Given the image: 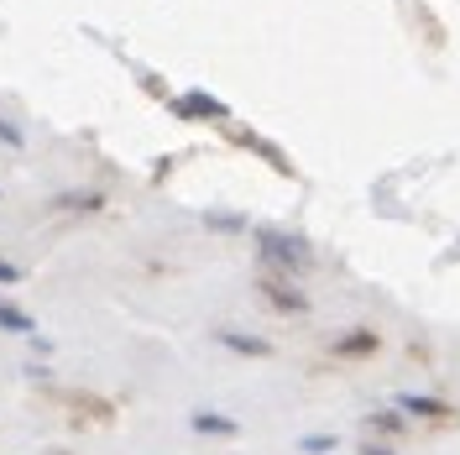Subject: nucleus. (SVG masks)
I'll return each mask as SVG.
<instances>
[{
	"instance_id": "obj_1",
	"label": "nucleus",
	"mask_w": 460,
	"mask_h": 455,
	"mask_svg": "<svg viewBox=\"0 0 460 455\" xmlns=\"http://www.w3.org/2000/svg\"><path fill=\"white\" fill-rule=\"evenodd\" d=\"M261 256L272 262V267H283V272H304L314 256H309V241H298V236H283V230H261Z\"/></svg>"
},
{
	"instance_id": "obj_2",
	"label": "nucleus",
	"mask_w": 460,
	"mask_h": 455,
	"mask_svg": "<svg viewBox=\"0 0 460 455\" xmlns=\"http://www.w3.org/2000/svg\"><path fill=\"white\" fill-rule=\"evenodd\" d=\"M398 408H402V414H413V419H445V414H450V403L424 398V393H402Z\"/></svg>"
},
{
	"instance_id": "obj_3",
	"label": "nucleus",
	"mask_w": 460,
	"mask_h": 455,
	"mask_svg": "<svg viewBox=\"0 0 460 455\" xmlns=\"http://www.w3.org/2000/svg\"><path fill=\"white\" fill-rule=\"evenodd\" d=\"M220 345L235 351V356H272V345L261 341V335H235V330H220Z\"/></svg>"
},
{
	"instance_id": "obj_4",
	"label": "nucleus",
	"mask_w": 460,
	"mask_h": 455,
	"mask_svg": "<svg viewBox=\"0 0 460 455\" xmlns=\"http://www.w3.org/2000/svg\"><path fill=\"white\" fill-rule=\"evenodd\" d=\"M261 293H267L278 309H288V314H304V309H309V299H304V293H293V288H283L278 278H267V283H261Z\"/></svg>"
},
{
	"instance_id": "obj_5",
	"label": "nucleus",
	"mask_w": 460,
	"mask_h": 455,
	"mask_svg": "<svg viewBox=\"0 0 460 455\" xmlns=\"http://www.w3.org/2000/svg\"><path fill=\"white\" fill-rule=\"evenodd\" d=\"M194 429H199V434H220V440H235V434H241V424H235V419H226V414H209V408H199V414H194Z\"/></svg>"
},
{
	"instance_id": "obj_6",
	"label": "nucleus",
	"mask_w": 460,
	"mask_h": 455,
	"mask_svg": "<svg viewBox=\"0 0 460 455\" xmlns=\"http://www.w3.org/2000/svg\"><path fill=\"white\" fill-rule=\"evenodd\" d=\"M0 330H16V335H31V314H22L16 304H0Z\"/></svg>"
},
{
	"instance_id": "obj_7",
	"label": "nucleus",
	"mask_w": 460,
	"mask_h": 455,
	"mask_svg": "<svg viewBox=\"0 0 460 455\" xmlns=\"http://www.w3.org/2000/svg\"><path fill=\"white\" fill-rule=\"evenodd\" d=\"M335 445H341L335 434H304V440H298V451H304V455H330Z\"/></svg>"
},
{
	"instance_id": "obj_8",
	"label": "nucleus",
	"mask_w": 460,
	"mask_h": 455,
	"mask_svg": "<svg viewBox=\"0 0 460 455\" xmlns=\"http://www.w3.org/2000/svg\"><path fill=\"white\" fill-rule=\"evenodd\" d=\"M335 351H341V356H361V351H376V335H345Z\"/></svg>"
},
{
	"instance_id": "obj_9",
	"label": "nucleus",
	"mask_w": 460,
	"mask_h": 455,
	"mask_svg": "<svg viewBox=\"0 0 460 455\" xmlns=\"http://www.w3.org/2000/svg\"><path fill=\"white\" fill-rule=\"evenodd\" d=\"M402 419H408L402 408H398V414H372V429H382V434H398V429H402Z\"/></svg>"
},
{
	"instance_id": "obj_10",
	"label": "nucleus",
	"mask_w": 460,
	"mask_h": 455,
	"mask_svg": "<svg viewBox=\"0 0 460 455\" xmlns=\"http://www.w3.org/2000/svg\"><path fill=\"white\" fill-rule=\"evenodd\" d=\"M178 111L183 115H220V105H215V100H183Z\"/></svg>"
},
{
	"instance_id": "obj_11",
	"label": "nucleus",
	"mask_w": 460,
	"mask_h": 455,
	"mask_svg": "<svg viewBox=\"0 0 460 455\" xmlns=\"http://www.w3.org/2000/svg\"><path fill=\"white\" fill-rule=\"evenodd\" d=\"M0 142H5V147H22V131H16L11 120H0Z\"/></svg>"
},
{
	"instance_id": "obj_12",
	"label": "nucleus",
	"mask_w": 460,
	"mask_h": 455,
	"mask_svg": "<svg viewBox=\"0 0 460 455\" xmlns=\"http://www.w3.org/2000/svg\"><path fill=\"white\" fill-rule=\"evenodd\" d=\"M0 283H22V267H11V262H0Z\"/></svg>"
},
{
	"instance_id": "obj_13",
	"label": "nucleus",
	"mask_w": 460,
	"mask_h": 455,
	"mask_svg": "<svg viewBox=\"0 0 460 455\" xmlns=\"http://www.w3.org/2000/svg\"><path fill=\"white\" fill-rule=\"evenodd\" d=\"M361 455H393L387 445H361Z\"/></svg>"
}]
</instances>
